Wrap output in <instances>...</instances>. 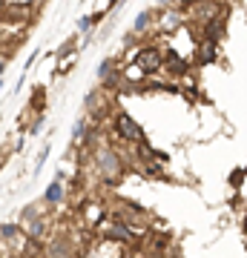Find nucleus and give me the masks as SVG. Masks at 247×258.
<instances>
[{
	"instance_id": "nucleus-2",
	"label": "nucleus",
	"mask_w": 247,
	"mask_h": 258,
	"mask_svg": "<svg viewBox=\"0 0 247 258\" xmlns=\"http://www.w3.org/2000/svg\"><path fill=\"white\" fill-rule=\"evenodd\" d=\"M138 66H141V69H146V72H153V69H158V66H161V55H158L156 49H144V52L138 55Z\"/></svg>"
},
{
	"instance_id": "nucleus-3",
	"label": "nucleus",
	"mask_w": 247,
	"mask_h": 258,
	"mask_svg": "<svg viewBox=\"0 0 247 258\" xmlns=\"http://www.w3.org/2000/svg\"><path fill=\"white\" fill-rule=\"evenodd\" d=\"M221 32H224V29H221V20H210V23H207V43L216 46V40L221 37Z\"/></svg>"
},
{
	"instance_id": "nucleus-4",
	"label": "nucleus",
	"mask_w": 247,
	"mask_h": 258,
	"mask_svg": "<svg viewBox=\"0 0 247 258\" xmlns=\"http://www.w3.org/2000/svg\"><path fill=\"white\" fill-rule=\"evenodd\" d=\"M199 60H202V63H210V60H216V46H213V43H207V46H204V52H202V57H199Z\"/></svg>"
},
{
	"instance_id": "nucleus-5",
	"label": "nucleus",
	"mask_w": 247,
	"mask_h": 258,
	"mask_svg": "<svg viewBox=\"0 0 247 258\" xmlns=\"http://www.w3.org/2000/svg\"><path fill=\"white\" fill-rule=\"evenodd\" d=\"M46 198H49V201H55V198H61V186H52V189H49V192H46Z\"/></svg>"
},
{
	"instance_id": "nucleus-1",
	"label": "nucleus",
	"mask_w": 247,
	"mask_h": 258,
	"mask_svg": "<svg viewBox=\"0 0 247 258\" xmlns=\"http://www.w3.org/2000/svg\"><path fill=\"white\" fill-rule=\"evenodd\" d=\"M118 132L124 135V138H129V141H141L144 135H141V129H138V123L129 115H118Z\"/></svg>"
}]
</instances>
